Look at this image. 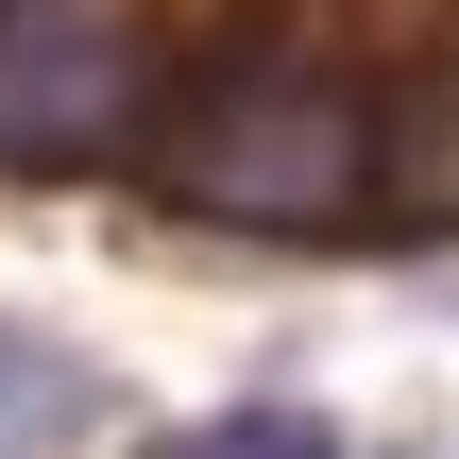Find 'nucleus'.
I'll use <instances>...</instances> for the list:
<instances>
[{"label": "nucleus", "mask_w": 459, "mask_h": 459, "mask_svg": "<svg viewBox=\"0 0 459 459\" xmlns=\"http://www.w3.org/2000/svg\"><path fill=\"white\" fill-rule=\"evenodd\" d=\"M358 170H375L358 85H324V68H290V51L204 68V102L170 119V187H187L204 221H273V238H307V221L358 204Z\"/></svg>", "instance_id": "f257e3e1"}, {"label": "nucleus", "mask_w": 459, "mask_h": 459, "mask_svg": "<svg viewBox=\"0 0 459 459\" xmlns=\"http://www.w3.org/2000/svg\"><path fill=\"white\" fill-rule=\"evenodd\" d=\"M136 119V17L119 0H0V170H85Z\"/></svg>", "instance_id": "f03ea898"}, {"label": "nucleus", "mask_w": 459, "mask_h": 459, "mask_svg": "<svg viewBox=\"0 0 459 459\" xmlns=\"http://www.w3.org/2000/svg\"><path fill=\"white\" fill-rule=\"evenodd\" d=\"M358 187H375L409 238H459V51L392 102V119H375V170H358Z\"/></svg>", "instance_id": "7ed1b4c3"}, {"label": "nucleus", "mask_w": 459, "mask_h": 459, "mask_svg": "<svg viewBox=\"0 0 459 459\" xmlns=\"http://www.w3.org/2000/svg\"><path fill=\"white\" fill-rule=\"evenodd\" d=\"M119 392H102V358H68V341H34V324H0V459H51L85 443Z\"/></svg>", "instance_id": "20e7f679"}, {"label": "nucleus", "mask_w": 459, "mask_h": 459, "mask_svg": "<svg viewBox=\"0 0 459 459\" xmlns=\"http://www.w3.org/2000/svg\"><path fill=\"white\" fill-rule=\"evenodd\" d=\"M170 459H341V426L324 409H221V426H187Z\"/></svg>", "instance_id": "39448f33"}]
</instances>
